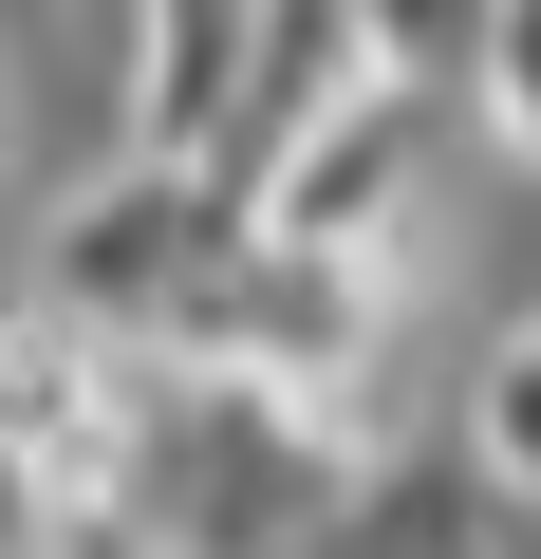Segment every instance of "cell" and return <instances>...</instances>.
Returning <instances> with one entry per match:
<instances>
[{
    "label": "cell",
    "instance_id": "obj_1",
    "mask_svg": "<svg viewBox=\"0 0 541 559\" xmlns=\"http://www.w3.org/2000/svg\"><path fill=\"white\" fill-rule=\"evenodd\" d=\"M38 187V131H20V75H0V205Z\"/></svg>",
    "mask_w": 541,
    "mask_h": 559
}]
</instances>
